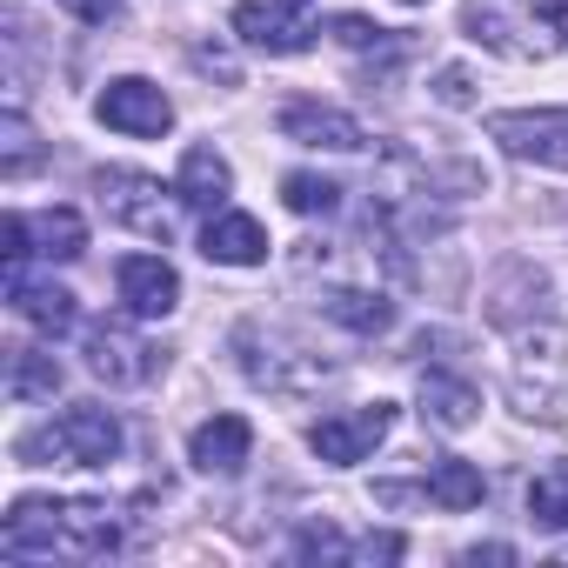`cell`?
<instances>
[{
  "label": "cell",
  "mask_w": 568,
  "mask_h": 568,
  "mask_svg": "<svg viewBox=\"0 0 568 568\" xmlns=\"http://www.w3.org/2000/svg\"><path fill=\"white\" fill-rule=\"evenodd\" d=\"M121 548V521L108 501H54L21 495L0 521V555L8 561H94Z\"/></svg>",
  "instance_id": "6da1fadb"
},
{
  "label": "cell",
  "mask_w": 568,
  "mask_h": 568,
  "mask_svg": "<svg viewBox=\"0 0 568 568\" xmlns=\"http://www.w3.org/2000/svg\"><path fill=\"white\" fill-rule=\"evenodd\" d=\"M462 34L501 61H555L568 48V8L561 0H468Z\"/></svg>",
  "instance_id": "7a4b0ae2"
},
{
  "label": "cell",
  "mask_w": 568,
  "mask_h": 568,
  "mask_svg": "<svg viewBox=\"0 0 568 568\" xmlns=\"http://www.w3.org/2000/svg\"><path fill=\"white\" fill-rule=\"evenodd\" d=\"M234 368H241L261 395H281V402L322 395V388L335 382V362H328V355H315L302 335L267 328V322H241V328H234Z\"/></svg>",
  "instance_id": "3957f363"
},
{
  "label": "cell",
  "mask_w": 568,
  "mask_h": 568,
  "mask_svg": "<svg viewBox=\"0 0 568 568\" xmlns=\"http://www.w3.org/2000/svg\"><path fill=\"white\" fill-rule=\"evenodd\" d=\"M121 448H128L121 415L101 408V402H74V408H61L54 422L28 428L14 442V455L28 468H108V462H121Z\"/></svg>",
  "instance_id": "277c9868"
},
{
  "label": "cell",
  "mask_w": 568,
  "mask_h": 568,
  "mask_svg": "<svg viewBox=\"0 0 568 568\" xmlns=\"http://www.w3.org/2000/svg\"><path fill=\"white\" fill-rule=\"evenodd\" d=\"M508 402H515V415H528V422H561L568 415V342H561V328H528L521 342H515V362H508Z\"/></svg>",
  "instance_id": "5b68a950"
},
{
  "label": "cell",
  "mask_w": 568,
  "mask_h": 568,
  "mask_svg": "<svg viewBox=\"0 0 568 568\" xmlns=\"http://www.w3.org/2000/svg\"><path fill=\"white\" fill-rule=\"evenodd\" d=\"M94 201H101V214L108 221H121V227H134V234H148V241H174V207H181V194L174 187H161L154 174H141V168H94Z\"/></svg>",
  "instance_id": "8992f818"
},
{
  "label": "cell",
  "mask_w": 568,
  "mask_h": 568,
  "mask_svg": "<svg viewBox=\"0 0 568 568\" xmlns=\"http://www.w3.org/2000/svg\"><path fill=\"white\" fill-rule=\"evenodd\" d=\"M488 141L508 161H535V168L568 174V108H508V114H488Z\"/></svg>",
  "instance_id": "52a82bcc"
},
{
  "label": "cell",
  "mask_w": 568,
  "mask_h": 568,
  "mask_svg": "<svg viewBox=\"0 0 568 568\" xmlns=\"http://www.w3.org/2000/svg\"><path fill=\"white\" fill-rule=\"evenodd\" d=\"M227 28L261 48V54H308L315 48V0H241L227 14Z\"/></svg>",
  "instance_id": "ba28073f"
},
{
  "label": "cell",
  "mask_w": 568,
  "mask_h": 568,
  "mask_svg": "<svg viewBox=\"0 0 568 568\" xmlns=\"http://www.w3.org/2000/svg\"><path fill=\"white\" fill-rule=\"evenodd\" d=\"M395 428V402H368V408H342V415H322L308 428V448L328 462V468H355L368 462Z\"/></svg>",
  "instance_id": "9c48e42d"
},
{
  "label": "cell",
  "mask_w": 568,
  "mask_h": 568,
  "mask_svg": "<svg viewBox=\"0 0 568 568\" xmlns=\"http://www.w3.org/2000/svg\"><path fill=\"white\" fill-rule=\"evenodd\" d=\"M94 114H101L114 134H134V141H161V134L174 128V101H168L154 81H141V74L108 81V88L94 94Z\"/></svg>",
  "instance_id": "30bf717a"
},
{
  "label": "cell",
  "mask_w": 568,
  "mask_h": 568,
  "mask_svg": "<svg viewBox=\"0 0 568 568\" xmlns=\"http://www.w3.org/2000/svg\"><path fill=\"white\" fill-rule=\"evenodd\" d=\"M81 348H88V368H94L108 388H141V382H154V368H161V355H154L128 322H94Z\"/></svg>",
  "instance_id": "8fae6325"
},
{
  "label": "cell",
  "mask_w": 568,
  "mask_h": 568,
  "mask_svg": "<svg viewBox=\"0 0 568 568\" xmlns=\"http://www.w3.org/2000/svg\"><path fill=\"white\" fill-rule=\"evenodd\" d=\"M555 315V288H548V274L535 261H508L495 274V288H488V322L495 328H535Z\"/></svg>",
  "instance_id": "7c38bea8"
},
{
  "label": "cell",
  "mask_w": 568,
  "mask_h": 568,
  "mask_svg": "<svg viewBox=\"0 0 568 568\" xmlns=\"http://www.w3.org/2000/svg\"><path fill=\"white\" fill-rule=\"evenodd\" d=\"M114 288H121V308L134 322H168L181 308V274L161 261V254H128L114 267Z\"/></svg>",
  "instance_id": "4fadbf2b"
},
{
  "label": "cell",
  "mask_w": 568,
  "mask_h": 568,
  "mask_svg": "<svg viewBox=\"0 0 568 568\" xmlns=\"http://www.w3.org/2000/svg\"><path fill=\"white\" fill-rule=\"evenodd\" d=\"M8 308H14L28 328H41L48 342H54V335H68V328L81 322L74 295L61 288V281H34V274H28V261H21V267H8Z\"/></svg>",
  "instance_id": "5bb4252c"
},
{
  "label": "cell",
  "mask_w": 568,
  "mask_h": 568,
  "mask_svg": "<svg viewBox=\"0 0 568 568\" xmlns=\"http://www.w3.org/2000/svg\"><path fill=\"white\" fill-rule=\"evenodd\" d=\"M281 134L302 141V148H328V154H355V148H368L362 121L342 114V108H328V101H288V108H281Z\"/></svg>",
  "instance_id": "9a60e30c"
},
{
  "label": "cell",
  "mask_w": 568,
  "mask_h": 568,
  "mask_svg": "<svg viewBox=\"0 0 568 568\" xmlns=\"http://www.w3.org/2000/svg\"><path fill=\"white\" fill-rule=\"evenodd\" d=\"M247 455H254V428H247L241 415H214V422H201V428L187 435V462H194L201 475H241Z\"/></svg>",
  "instance_id": "2e32d148"
},
{
  "label": "cell",
  "mask_w": 568,
  "mask_h": 568,
  "mask_svg": "<svg viewBox=\"0 0 568 568\" xmlns=\"http://www.w3.org/2000/svg\"><path fill=\"white\" fill-rule=\"evenodd\" d=\"M201 254L221 261V267H261L267 261V234L254 214H234V207H214L207 227H201Z\"/></svg>",
  "instance_id": "e0dca14e"
},
{
  "label": "cell",
  "mask_w": 568,
  "mask_h": 568,
  "mask_svg": "<svg viewBox=\"0 0 568 568\" xmlns=\"http://www.w3.org/2000/svg\"><path fill=\"white\" fill-rule=\"evenodd\" d=\"M475 415H481V395H475V382H462V375H442V368H428V375H422V422H428V428H442V435H462V428H475Z\"/></svg>",
  "instance_id": "ac0fdd59"
},
{
  "label": "cell",
  "mask_w": 568,
  "mask_h": 568,
  "mask_svg": "<svg viewBox=\"0 0 568 568\" xmlns=\"http://www.w3.org/2000/svg\"><path fill=\"white\" fill-rule=\"evenodd\" d=\"M174 194H181V207H227L234 168H227L214 148H187V154H181V174H174Z\"/></svg>",
  "instance_id": "d6986e66"
},
{
  "label": "cell",
  "mask_w": 568,
  "mask_h": 568,
  "mask_svg": "<svg viewBox=\"0 0 568 568\" xmlns=\"http://www.w3.org/2000/svg\"><path fill=\"white\" fill-rule=\"evenodd\" d=\"M322 315L342 322L348 335H388L395 328V302L375 295V288H328L322 295Z\"/></svg>",
  "instance_id": "ffe728a7"
},
{
  "label": "cell",
  "mask_w": 568,
  "mask_h": 568,
  "mask_svg": "<svg viewBox=\"0 0 568 568\" xmlns=\"http://www.w3.org/2000/svg\"><path fill=\"white\" fill-rule=\"evenodd\" d=\"M422 495H428L435 508H448V515H462V508H481V495H488V481H481V468H475V462H462V455H442V462L428 468V481H422Z\"/></svg>",
  "instance_id": "44dd1931"
},
{
  "label": "cell",
  "mask_w": 568,
  "mask_h": 568,
  "mask_svg": "<svg viewBox=\"0 0 568 568\" xmlns=\"http://www.w3.org/2000/svg\"><path fill=\"white\" fill-rule=\"evenodd\" d=\"M28 234H34V254H48V261H81V254H88V221H81L74 207H41V214H28Z\"/></svg>",
  "instance_id": "7402d4cb"
},
{
  "label": "cell",
  "mask_w": 568,
  "mask_h": 568,
  "mask_svg": "<svg viewBox=\"0 0 568 568\" xmlns=\"http://www.w3.org/2000/svg\"><path fill=\"white\" fill-rule=\"evenodd\" d=\"M61 388V362L48 348H8V395L14 402H54Z\"/></svg>",
  "instance_id": "603a6c76"
},
{
  "label": "cell",
  "mask_w": 568,
  "mask_h": 568,
  "mask_svg": "<svg viewBox=\"0 0 568 568\" xmlns=\"http://www.w3.org/2000/svg\"><path fill=\"white\" fill-rule=\"evenodd\" d=\"M34 161H41V141H34V128H28V114L8 108V114H0V174L21 181Z\"/></svg>",
  "instance_id": "cb8c5ba5"
},
{
  "label": "cell",
  "mask_w": 568,
  "mask_h": 568,
  "mask_svg": "<svg viewBox=\"0 0 568 568\" xmlns=\"http://www.w3.org/2000/svg\"><path fill=\"white\" fill-rule=\"evenodd\" d=\"M528 515L541 528H568V468H541L528 481Z\"/></svg>",
  "instance_id": "d4e9b609"
},
{
  "label": "cell",
  "mask_w": 568,
  "mask_h": 568,
  "mask_svg": "<svg viewBox=\"0 0 568 568\" xmlns=\"http://www.w3.org/2000/svg\"><path fill=\"white\" fill-rule=\"evenodd\" d=\"M281 201H288L295 214H335L342 207V181H328V174H288V181H281Z\"/></svg>",
  "instance_id": "484cf974"
},
{
  "label": "cell",
  "mask_w": 568,
  "mask_h": 568,
  "mask_svg": "<svg viewBox=\"0 0 568 568\" xmlns=\"http://www.w3.org/2000/svg\"><path fill=\"white\" fill-rule=\"evenodd\" d=\"M348 548H355V541H342L328 521H308V528L295 535V555H302V561H348Z\"/></svg>",
  "instance_id": "4316f807"
},
{
  "label": "cell",
  "mask_w": 568,
  "mask_h": 568,
  "mask_svg": "<svg viewBox=\"0 0 568 568\" xmlns=\"http://www.w3.org/2000/svg\"><path fill=\"white\" fill-rule=\"evenodd\" d=\"M402 555H408L402 535H362V541L348 548V561H402Z\"/></svg>",
  "instance_id": "83f0119b"
},
{
  "label": "cell",
  "mask_w": 568,
  "mask_h": 568,
  "mask_svg": "<svg viewBox=\"0 0 568 568\" xmlns=\"http://www.w3.org/2000/svg\"><path fill=\"white\" fill-rule=\"evenodd\" d=\"M328 28H335V41H348V48H375V41L388 34V28H375V21H362V14H335Z\"/></svg>",
  "instance_id": "f1b7e54d"
},
{
  "label": "cell",
  "mask_w": 568,
  "mask_h": 568,
  "mask_svg": "<svg viewBox=\"0 0 568 568\" xmlns=\"http://www.w3.org/2000/svg\"><path fill=\"white\" fill-rule=\"evenodd\" d=\"M61 8H68L74 21H88V28H108V21H121V0H61Z\"/></svg>",
  "instance_id": "f546056e"
},
{
  "label": "cell",
  "mask_w": 568,
  "mask_h": 568,
  "mask_svg": "<svg viewBox=\"0 0 568 568\" xmlns=\"http://www.w3.org/2000/svg\"><path fill=\"white\" fill-rule=\"evenodd\" d=\"M435 94H442L448 108H468V101H475V94H468V68H442V74H435Z\"/></svg>",
  "instance_id": "4dcf8cb0"
},
{
  "label": "cell",
  "mask_w": 568,
  "mask_h": 568,
  "mask_svg": "<svg viewBox=\"0 0 568 568\" xmlns=\"http://www.w3.org/2000/svg\"><path fill=\"white\" fill-rule=\"evenodd\" d=\"M468 561L481 568V561H515V548H501V541H488V548H468Z\"/></svg>",
  "instance_id": "1f68e13d"
},
{
  "label": "cell",
  "mask_w": 568,
  "mask_h": 568,
  "mask_svg": "<svg viewBox=\"0 0 568 568\" xmlns=\"http://www.w3.org/2000/svg\"><path fill=\"white\" fill-rule=\"evenodd\" d=\"M402 8H422V0H402Z\"/></svg>",
  "instance_id": "d6a6232c"
}]
</instances>
